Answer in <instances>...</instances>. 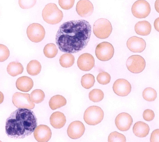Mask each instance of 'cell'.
Returning <instances> with one entry per match:
<instances>
[{
	"mask_svg": "<svg viewBox=\"0 0 159 142\" xmlns=\"http://www.w3.org/2000/svg\"><path fill=\"white\" fill-rule=\"evenodd\" d=\"M128 70L132 73H138L143 70L146 66L144 59L139 55H133L129 57L126 62Z\"/></svg>",
	"mask_w": 159,
	"mask_h": 142,
	"instance_id": "cell-7",
	"label": "cell"
},
{
	"mask_svg": "<svg viewBox=\"0 0 159 142\" xmlns=\"http://www.w3.org/2000/svg\"><path fill=\"white\" fill-rule=\"evenodd\" d=\"M26 33L28 38L31 41L38 42L44 38L45 32L44 28L41 24L33 23L28 27Z\"/></svg>",
	"mask_w": 159,
	"mask_h": 142,
	"instance_id": "cell-8",
	"label": "cell"
},
{
	"mask_svg": "<svg viewBox=\"0 0 159 142\" xmlns=\"http://www.w3.org/2000/svg\"><path fill=\"white\" fill-rule=\"evenodd\" d=\"M150 128L148 125L145 123L138 121L134 125L133 131L134 134L139 137H144L148 134Z\"/></svg>",
	"mask_w": 159,
	"mask_h": 142,
	"instance_id": "cell-20",
	"label": "cell"
},
{
	"mask_svg": "<svg viewBox=\"0 0 159 142\" xmlns=\"http://www.w3.org/2000/svg\"><path fill=\"white\" fill-rule=\"evenodd\" d=\"M12 101L14 105L18 108L33 109L35 107L29 94L16 92L12 96Z\"/></svg>",
	"mask_w": 159,
	"mask_h": 142,
	"instance_id": "cell-9",
	"label": "cell"
},
{
	"mask_svg": "<svg viewBox=\"0 0 159 142\" xmlns=\"http://www.w3.org/2000/svg\"><path fill=\"white\" fill-rule=\"evenodd\" d=\"M150 141L151 142L159 141V129H156L152 131L151 134Z\"/></svg>",
	"mask_w": 159,
	"mask_h": 142,
	"instance_id": "cell-37",
	"label": "cell"
},
{
	"mask_svg": "<svg viewBox=\"0 0 159 142\" xmlns=\"http://www.w3.org/2000/svg\"><path fill=\"white\" fill-rule=\"evenodd\" d=\"M108 141L109 142H125L126 141V139L123 134L117 131H113L108 136Z\"/></svg>",
	"mask_w": 159,
	"mask_h": 142,
	"instance_id": "cell-31",
	"label": "cell"
},
{
	"mask_svg": "<svg viewBox=\"0 0 159 142\" xmlns=\"http://www.w3.org/2000/svg\"><path fill=\"white\" fill-rule=\"evenodd\" d=\"M42 16L44 20L52 24L58 23L62 20L63 14L61 11L54 3L46 5L43 10Z\"/></svg>",
	"mask_w": 159,
	"mask_h": 142,
	"instance_id": "cell-3",
	"label": "cell"
},
{
	"mask_svg": "<svg viewBox=\"0 0 159 142\" xmlns=\"http://www.w3.org/2000/svg\"><path fill=\"white\" fill-rule=\"evenodd\" d=\"M24 70L22 64L18 61L10 62L7 67L8 73L11 76L14 77L22 73Z\"/></svg>",
	"mask_w": 159,
	"mask_h": 142,
	"instance_id": "cell-23",
	"label": "cell"
},
{
	"mask_svg": "<svg viewBox=\"0 0 159 142\" xmlns=\"http://www.w3.org/2000/svg\"><path fill=\"white\" fill-rule=\"evenodd\" d=\"M76 11L78 15L82 17H87L92 15L93 6L91 2L88 0L79 1L76 6Z\"/></svg>",
	"mask_w": 159,
	"mask_h": 142,
	"instance_id": "cell-17",
	"label": "cell"
},
{
	"mask_svg": "<svg viewBox=\"0 0 159 142\" xmlns=\"http://www.w3.org/2000/svg\"><path fill=\"white\" fill-rule=\"evenodd\" d=\"M104 94L100 89H93L89 93L90 100L94 102H97L101 101L103 98Z\"/></svg>",
	"mask_w": 159,
	"mask_h": 142,
	"instance_id": "cell-29",
	"label": "cell"
},
{
	"mask_svg": "<svg viewBox=\"0 0 159 142\" xmlns=\"http://www.w3.org/2000/svg\"><path fill=\"white\" fill-rule=\"evenodd\" d=\"M45 55L48 58H53L57 55L58 50L56 45L53 43L46 45L43 49Z\"/></svg>",
	"mask_w": 159,
	"mask_h": 142,
	"instance_id": "cell-27",
	"label": "cell"
},
{
	"mask_svg": "<svg viewBox=\"0 0 159 142\" xmlns=\"http://www.w3.org/2000/svg\"><path fill=\"white\" fill-rule=\"evenodd\" d=\"M34 82L29 77L23 76L18 78L16 82V86L18 90L23 92H27L33 87Z\"/></svg>",
	"mask_w": 159,
	"mask_h": 142,
	"instance_id": "cell-18",
	"label": "cell"
},
{
	"mask_svg": "<svg viewBox=\"0 0 159 142\" xmlns=\"http://www.w3.org/2000/svg\"><path fill=\"white\" fill-rule=\"evenodd\" d=\"M4 96L2 92L0 91V104H1L3 101Z\"/></svg>",
	"mask_w": 159,
	"mask_h": 142,
	"instance_id": "cell-38",
	"label": "cell"
},
{
	"mask_svg": "<svg viewBox=\"0 0 159 142\" xmlns=\"http://www.w3.org/2000/svg\"><path fill=\"white\" fill-rule=\"evenodd\" d=\"M91 27L84 20L64 22L59 27L56 35V42L61 51L77 53L84 48L90 40Z\"/></svg>",
	"mask_w": 159,
	"mask_h": 142,
	"instance_id": "cell-1",
	"label": "cell"
},
{
	"mask_svg": "<svg viewBox=\"0 0 159 142\" xmlns=\"http://www.w3.org/2000/svg\"><path fill=\"white\" fill-rule=\"evenodd\" d=\"M19 3L20 7L23 9L31 8L35 4L36 1L19 0Z\"/></svg>",
	"mask_w": 159,
	"mask_h": 142,
	"instance_id": "cell-36",
	"label": "cell"
},
{
	"mask_svg": "<svg viewBox=\"0 0 159 142\" xmlns=\"http://www.w3.org/2000/svg\"><path fill=\"white\" fill-rule=\"evenodd\" d=\"M58 2L59 5L62 8L65 10H68L72 7L74 4L75 1L59 0Z\"/></svg>",
	"mask_w": 159,
	"mask_h": 142,
	"instance_id": "cell-34",
	"label": "cell"
},
{
	"mask_svg": "<svg viewBox=\"0 0 159 142\" xmlns=\"http://www.w3.org/2000/svg\"><path fill=\"white\" fill-rule=\"evenodd\" d=\"M131 11L135 17L138 18H145L150 14L151 7L149 3L146 1L139 0L132 5Z\"/></svg>",
	"mask_w": 159,
	"mask_h": 142,
	"instance_id": "cell-10",
	"label": "cell"
},
{
	"mask_svg": "<svg viewBox=\"0 0 159 142\" xmlns=\"http://www.w3.org/2000/svg\"><path fill=\"white\" fill-rule=\"evenodd\" d=\"M75 62V57L70 53H66L62 55L59 59V63L62 67L68 68L71 66Z\"/></svg>",
	"mask_w": 159,
	"mask_h": 142,
	"instance_id": "cell-25",
	"label": "cell"
},
{
	"mask_svg": "<svg viewBox=\"0 0 159 142\" xmlns=\"http://www.w3.org/2000/svg\"><path fill=\"white\" fill-rule=\"evenodd\" d=\"M77 64L78 67L81 70L89 71L94 67L95 60L92 55L88 53H84L79 57Z\"/></svg>",
	"mask_w": 159,
	"mask_h": 142,
	"instance_id": "cell-16",
	"label": "cell"
},
{
	"mask_svg": "<svg viewBox=\"0 0 159 142\" xmlns=\"http://www.w3.org/2000/svg\"><path fill=\"white\" fill-rule=\"evenodd\" d=\"M135 31L138 34L146 36L149 34L151 30V25L146 20L138 22L134 26Z\"/></svg>",
	"mask_w": 159,
	"mask_h": 142,
	"instance_id": "cell-21",
	"label": "cell"
},
{
	"mask_svg": "<svg viewBox=\"0 0 159 142\" xmlns=\"http://www.w3.org/2000/svg\"><path fill=\"white\" fill-rule=\"evenodd\" d=\"M104 112L101 108L97 106L88 107L85 111L84 119L85 122L90 125H95L103 120Z\"/></svg>",
	"mask_w": 159,
	"mask_h": 142,
	"instance_id": "cell-5",
	"label": "cell"
},
{
	"mask_svg": "<svg viewBox=\"0 0 159 142\" xmlns=\"http://www.w3.org/2000/svg\"><path fill=\"white\" fill-rule=\"evenodd\" d=\"M85 128L80 121H75L72 122L69 126L67 133L71 139H75L80 138L84 134Z\"/></svg>",
	"mask_w": 159,
	"mask_h": 142,
	"instance_id": "cell-13",
	"label": "cell"
},
{
	"mask_svg": "<svg viewBox=\"0 0 159 142\" xmlns=\"http://www.w3.org/2000/svg\"><path fill=\"white\" fill-rule=\"evenodd\" d=\"M9 55L10 51L7 47L4 45L0 44V62L7 60Z\"/></svg>",
	"mask_w": 159,
	"mask_h": 142,
	"instance_id": "cell-33",
	"label": "cell"
},
{
	"mask_svg": "<svg viewBox=\"0 0 159 142\" xmlns=\"http://www.w3.org/2000/svg\"><path fill=\"white\" fill-rule=\"evenodd\" d=\"M155 117L154 112L150 109L145 110L143 113V117L144 119L147 121H150L153 120Z\"/></svg>",
	"mask_w": 159,
	"mask_h": 142,
	"instance_id": "cell-35",
	"label": "cell"
},
{
	"mask_svg": "<svg viewBox=\"0 0 159 142\" xmlns=\"http://www.w3.org/2000/svg\"><path fill=\"white\" fill-rule=\"evenodd\" d=\"M34 135L35 140L39 142L48 141L51 137L52 132L47 125H40L36 127L34 131Z\"/></svg>",
	"mask_w": 159,
	"mask_h": 142,
	"instance_id": "cell-14",
	"label": "cell"
},
{
	"mask_svg": "<svg viewBox=\"0 0 159 142\" xmlns=\"http://www.w3.org/2000/svg\"><path fill=\"white\" fill-rule=\"evenodd\" d=\"M156 91L151 87H147L143 91V96L145 100L148 101H154L157 97Z\"/></svg>",
	"mask_w": 159,
	"mask_h": 142,
	"instance_id": "cell-30",
	"label": "cell"
},
{
	"mask_svg": "<svg viewBox=\"0 0 159 142\" xmlns=\"http://www.w3.org/2000/svg\"><path fill=\"white\" fill-rule=\"evenodd\" d=\"M113 89L114 93L118 95L125 96L130 93L131 86L126 80L120 78L116 80L114 82Z\"/></svg>",
	"mask_w": 159,
	"mask_h": 142,
	"instance_id": "cell-11",
	"label": "cell"
},
{
	"mask_svg": "<svg viewBox=\"0 0 159 142\" xmlns=\"http://www.w3.org/2000/svg\"><path fill=\"white\" fill-rule=\"evenodd\" d=\"M131 116L126 113H119L116 117L115 123L117 128L121 131L128 130L133 123Z\"/></svg>",
	"mask_w": 159,
	"mask_h": 142,
	"instance_id": "cell-12",
	"label": "cell"
},
{
	"mask_svg": "<svg viewBox=\"0 0 159 142\" xmlns=\"http://www.w3.org/2000/svg\"><path fill=\"white\" fill-rule=\"evenodd\" d=\"M66 104V99L62 96L57 95L51 98L49 104L52 110H55L65 106Z\"/></svg>",
	"mask_w": 159,
	"mask_h": 142,
	"instance_id": "cell-22",
	"label": "cell"
},
{
	"mask_svg": "<svg viewBox=\"0 0 159 142\" xmlns=\"http://www.w3.org/2000/svg\"><path fill=\"white\" fill-rule=\"evenodd\" d=\"M95 82L94 76L90 73L86 74L81 78V82L82 87L86 89L92 87Z\"/></svg>",
	"mask_w": 159,
	"mask_h": 142,
	"instance_id": "cell-26",
	"label": "cell"
},
{
	"mask_svg": "<svg viewBox=\"0 0 159 142\" xmlns=\"http://www.w3.org/2000/svg\"><path fill=\"white\" fill-rule=\"evenodd\" d=\"M112 29L111 22L105 18L98 19L95 21L93 25L94 34L97 37L101 39L108 37L112 32Z\"/></svg>",
	"mask_w": 159,
	"mask_h": 142,
	"instance_id": "cell-4",
	"label": "cell"
},
{
	"mask_svg": "<svg viewBox=\"0 0 159 142\" xmlns=\"http://www.w3.org/2000/svg\"><path fill=\"white\" fill-rule=\"evenodd\" d=\"M111 78L110 75L107 72L104 71L99 73L97 77L98 82L102 85H106L109 83Z\"/></svg>",
	"mask_w": 159,
	"mask_h": 142,
	"instance_id": "cell-32",
	"label": "cell"
},
{
	"mask_svg": "<svg viewBox=\"0 0 159 142\" xmlns=\"http://www.w3.org/2000/svg\"><path fill=\"white\" fill-rule=\"evenodd\" d=\"M30 96V99L33 102L39 104L43 100L45 95L42 90L37 89L33 90L31 92Z\"/></svg>",
	"mask_w": 159,
	"mask_h": 142,
	"instance_id": "cell-28",
	"label": "cell"
},
{
	"mask_svg": "<svg viewBox=\"0 0 159 142\" xmlns=\"http://www.w3.org/2000/svg\"><path fill=\"white\" fill-rule=\"evenodd\" d=\"M37 125V119L33 111L19 108L12 112L7 119L6 133L10 138L23 139L30 135Z\"/></svg>",
	"mask_w": 159,
	"mask_h": 142,
	"instance_id": "cell-2",
	"label": "cell"
},
{
	"mask_svg": "<svg viewBox=\"0 0 159 142\" xmlns=\"http://www.w3.org/2000/svg\"><path fill=\"white\" fill-rule=\"evenodd\" d=\"M50 122L54 128L60 129L65 125L66 122V118L63 113L57 111L52 114L50 118Z\"/></svg>",
	"mask_w": 159,
	"mask_h": 142,
	"instance_id": "cell-19",
	"label": "cell"
},
{
	"mask_svg": "<svg viewBox=\"0 0 159 142\" xmlns=\"http://www.w3.org/2000/svg\"><path fill=\"white\" fill-rule=\"evenodd\" d=\"M41 65L40 62L37 60H33L28 64L26 70L28 73L32 76L38 74L40 72Z\"/></svg>",
	"mask_w": 159,
	"mask_h": 142,
	"instance_id": "cell-24",
	"label": "cell"
},
{
	"mask_svg": "<svg viewBox=\"0 0 159 142\" xmlns=\"http://www.w3.org/2000/svg\"><path fill=\"white\" fill-rule=\"evenodd\" d=\"M126 45L129 50L133 52H141L145 49L146 43L142 38L136 36L129 38Z\"/></svg>",
	"mask_w": 159,
	"mask_h": 142,
	"instance_id": "cell-15",
	"label": "cell"
},
{
	"mask_svg": "<svg viewBox=\"0 0 159 142\" xmlns=\"http://www.w3.org/2000/svg\"><path fill=\"white\" fill-rule=\"evenodd\" d=\"M114 49L112 45L107 42H103L98 44L95 49V53L97 58L102 61H107L113 57Z\"/></svg>",
	"mask_w": 159,
	"mask_h": 142,
	"instance_id": "cell-6",
	"label": "cell"
}]
</instances>
